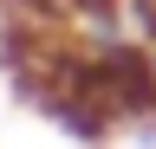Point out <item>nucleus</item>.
<instances>
[{
    "instance_id": "1",
    "label": "nucleus",
    "mask_w": 156,
    "mask_h": 149,
    "mask_svg": "<svg viewBox=\"0 0 156 149\" xmlns=\"http://www.w3.org/2000/svg\"><path fill=\"white\" fill-rule=\"evenodd\" d=\"M117 149H156V123H117Z\"/></svg>"
}]
</instances>
